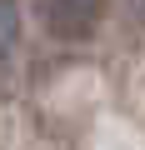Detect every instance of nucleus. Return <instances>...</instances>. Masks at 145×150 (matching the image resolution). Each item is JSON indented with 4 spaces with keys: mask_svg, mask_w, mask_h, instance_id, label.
<instances>
[{
    "mask_svg": "<svg viewBox=\"0 0 145 150\" xmlns=\"http://www.w3.org/2000/svg\"><path fill=\"white\" fill-rule=\"evenodd\" d=\"M105 0H40V20L55 40H85L100 25Z\"/></svg>",
    "mask_w": 145,
    "mask_h": 150,
    "instance_id": "1",
    "label": "nucleus"
},
{
    "mask_svg": "<svg viewBox=\"0 0 145 150\" xmlns=\"http://www.w3.org/2000/svg\"><path fill=\"white\" fill-rule=\"evenodd\" d=\"M20 40V5L15 0H0V55H10Z\"/></svg>",
    "mask_w": 145,
    "mask_h": 150,
    "instance_id": "2",
    "label": "nucleus"
}]
</instances>
